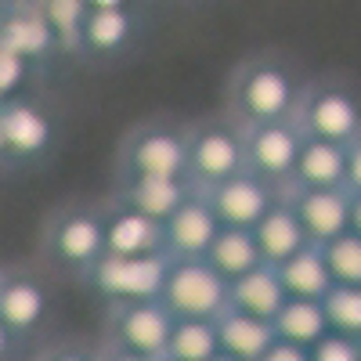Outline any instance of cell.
Wrapping results in <instances>:
<instances>
[{"instance_id": "cell-23", "label": "cell", "mask_w": 361, "mask_h": 361, "mask_svg": "<svg viewBox=\"0 0 361 361\" xmlns=\"http://www.w3.org/2000/svg\"><path fill=\"white\" fill-rule=\"evenodd\" d=\"M202 260L214 267L228 286H231L235 279L250 275L253 267L264 264V260H260V250H257V243H253V231H246V228H221L217 238H214V246L206 250Z\"/></svg>"}, {"instance_id": "cell-31", "label": "cell", "mask_w": 361, "mask_h": 361, "mask_svg": "<svg viewBox=\"0 0 361 361\" xmlns=\"http://www.w3.org/2000/svg\"><path fill=\"white\" fill-rule=\"evenodd\" d=\"M311 361H361V340L340 336V333H325L311 347Z\"/></svg>"}, {"instance_id": "cell-8", "label": "cell", "mask_w": 361, "mask_h": 361, "mask_svg": "<svg viewBox=\"0 0 361 361\" xmlns=\"http://www.w3.org/2000/svg\"><path fill=\"white\" fill-rule=\"evenodd\" d=\"M127 177H188V134L173 127H141L123 145Z\"/></svg>"}, {"instance_id": "cell-39", "label": "cell", "mask_w": 361, "mask_h": 361, "mask_svg": "<svg viewBox=\"0 0 361 361\" xmlns=\"http://www.w3.org/2000/svg\"><path fill=\"white\" fill-rule=\"evenodd\" d=\"M0 163H8V145H4V134H0Z\"/></svg>"}, {"instance_id": "cell-28", "label": "cell", "mask_w": 361, "mask_h": 361, "mask_svg": "<svg viewBox=\"0 0 361 361\" xmlns=\"http://www.w3.org/2000/svg\"><path fill=\"white\" fill-rule=\"evenodd\" d=\"M322 257H325L329 275H333V286L361 289V235L343 231L340 238L322 246Z\"/></svg>"}, {"instance_id": "cell-17", "label": "cell", "mask_w": 361, "mask_h": 361, "mask_svg": "<svg viewBox=\"0 0 361 361\" xmlns=\"http://www.w3.org/2000/svg\"><path fill=\"white\" fill-rule=\"evenodd\" d=\"M289 185L293 188H347V145H333V141L304 134Z\"/></svg>"}, {"instance_id": "cell-34", "label": "cell", "mask_w": 361, "mask_h": 361, "mask_svg": "<svg viewBox=\"0 0 361 361\" xmlns=\"http://www.w3.org/2000/svg\"><path fill=\"white\" fill-rule=\"evenodd\" d=\"M40 361H102V357H94V354H87V350H76V347H58V350L44 354Z\"/></svg>"}, {"instance_id": "cell-14", "label": "cell", "mask_w": 361, "mask_h": 361, "mask_svg": "<svg viewBox=\"0 0 361 361\" xmlns=\"http://www.w3.org/2000/svg\"><path fill=\"white\" fill-rule=\"evenodd\" d=\"M47 289L40 279L22 275V271H0V322L11 336L37 333L47 318Z\"/></svg>"}, {"instance_id": "cell-41", "label": "cell", "mask_w": 361, "mask_h": 361, "mask_svg": "<svg viewBox=\"0 0 361 361\" xmlns=\"http://www.w3.org/2000/svg\"><path fill=\"white\" fill-rule=\"evenodd\" d=\"M15 4H40V0H15Z\"/></svg>"}, {"instance_id": "cell-21", "label": "cell", "mask_w": 361, "mask_h": 361, "mask_svg": "<svg viewBox=\"0 0 361 361\" xmlns=\"http://www.w3.org/2000/svg\"><path fill=\"white\" fill-rule=\"evenodd\" d=\"M217 340H221V354H231L238 361H260L279 336H275V325L271 322L228 307L217 318Z\"/></svg>"}, {"instance_id": "cell-26", "label": "cell", "mask_w": 361, "mask_h": 361, "mask_svg": "<svg viewBox=\"0 0 361 361\" xmlns=\"http://www.w3.org/2000/svg\"><path fill=\"white\" fill-rule=\"evenodd\" d=\"M221 354L217 322L173 318V333L166 343V361H214Z\"/></svg>"}, {"instance_id": "cell-36", "label": "cell", "mask_w": 361, "mask_h": 361, "mask_svg": "<svg viewBox=\"0 0 361 361\" xmlns=\"http://www.w3.org/2000/svg\"><path fill=\"white\" fill-rule=\"evenodd\" d=\"M90 11H116V8H130V0H87Z\"/></svg>"}, {"instance_id": "cell-13", "label": "cell", "mask_w": 361, "mask_h": 361, "mask_svg": "<svg viewBox=\"0 0 361 361\" xmlns=\"http://www.w3.org/2000/svg\"><path fill=\"white\" fill-rule=\"evenodd\" d=\"M202 195H206L209 206H214L221 228H246V231H253L257 221L279 202L267 180H260V177L250 173V170L235 173L231 180H224V185L209 188V192H202Z\"/></svg>"}, {"instance_id": "cell-40", "label": "cell", "mask_w": 361, "mask_h": 361, "mask_svg": "<svg viewBox=\"0 0 361 361\" xmlns=\"http://www.w3.org/2000/svg\"><path fill=\"white\" fill-rule=\"evenodd\" d=\"M214 361H238V357H231V354H217Z\"/></svg>"}, {"instance_id": "cell-30", "label": "cell", "mask_w": 361, "mask_h": 361, "mask_svg": "<svg viewBox=\"0 0 361 361\" xmlns=\"http://www.w3.org/2000/svg\"><path fill=\"white\" fill-rule=\"evenodd\" d=\"M29 73H33V66H29L25 58L11 54L8 47H0V105L15 102V98H25L22 90L29 83Z\"/></svg>"}, {"instance_id": "cell-37", "label": "cell", "mask_w": 361, "mask_h": 361, "mask_svg": "<svg viewBox=\"0 0 361 361\" xmlns=\"http://www.w3.org/2000/svg\"><path fill=\"white\" fill-rule=\"evenodd\" d=\"M350 231L361 235V195H350Z\"/></svg>"}, {"instance_id": "cell-2", "label": "cell", "mask_w": 361, "mask_h": 361, "mask_svg": "<svg viewBox=\"0 0 361 361\" xmlns=\"http://www.w3.org/2000/svg\"><path fill=\"white\" fill-rule=\"evenodd\" d=\"M159 300L173 318L217 322L231 307V286L206 260H170Z\"/></svg>"}, {"instance_id": "cell-7", "label": "cell", "mask_w": 361, "mask_h": 361, "mask_svg": "<svg viewBox=\"0 0 361 361\" xmlns=\"http://www.w3.org/2000/svg\"><path fill=\"white\" fill-rule=\"evenodd\" d=\"M109 333H112V347L163 361L173 333V314L163 307V300L109 304Z\"/></svg>"}, {"instance_id": "cell-22", "label": "cell", "mask_w": 361, "mask_h": 361, "mask_svg": "<svg viewBox=\"0 0 361 361\" xmlns=\"http://www.w3.org/2000/svg\"><path fill=\"white\" fill-rule=\"evenodd\" d=\"M137 40V18L130 8H116V11H90L83 25V54L94 58H116L130 51Z\"/></svg>"}, {"instance_id": "cell-20", "label": "cell", "mask_w": 361, "mask_h": 361, "mask_svg": "<svg viewBox=\"0 0 361 361\" xmlns=\"http://www.w3.org/2000/svg\"><path fill=\"white\" fill-rule=\"evenodd\" d=\"M286 300L289 293L279 279V267H271V264H260L250 275L231 282V307L243 314H253V318H264V322H275Z\"/></svg>"}, {"instance_id": "cell-19", "label": "cell", "mask_w": 361, "mask_h": 361, "mask_svg": "<svg viewBox=\"0 0 361 361\" xmlns=\"http://www.w3.org/2000/svg\"><path fill=\"white\" fill-rule=\"evenodd\" d=\"M253 243H257V250H260V260L271 264V267L286 264L293 253H300L304 246H311L289 202H275V206H271L267 214L257 221Z\"/></svg>"}, {"instance_id": "cell-25", "label": "cell", "mask_w": 361, "mask_h": 361, "mask_svg": "<svg viewBox=\"0 0 361 361\" xmlns=\"http://www.w3.org/2000/svg\"><path fill=\"white\" fill-rule=\"evenodd\" d=\"M271 325H275L279 340L307 347V350L329 333V318H325L322 300H286Z\"/></svg>"}, {"instance_id": "cell-9", "label": "cell", "mask_w": 361, "mask_h": 361, "mask_svg": "<svg viewBox=\"0 0 361 361\" xmlns=\"http://www.w3.org/2000/svg\"><path fill=\"white\" fill-rule=\"evenodd\" d=\"M300 141L304 130L296 127V119L286 123H260V127H243V148H246V170L257 173L267 185L293 177Z\"/></svg>"}, {"instance_id": "cell-1", "label": "cell", "mask_w": 361, "mask_h": 361, "mask_svg": "<svg viewBox=\"0 0 361 361\" xmlns=\"http://www.w3.org/2000/svg\"><path fill=\"white\" fill-rule=\"evenodd\" d=\"M304 87L296 83L293 69L275 58H253L231 80V105L243 127L260 123H286L296 116Z\"/></svg>"}, {"instance_id": "cell-33", "label": "cell", "mask_w": 361, "mask_h": 361, "mask_svg": "<svg viewBox=\"0 0 361 361\" xmlns=\"http://www.w3.org/2000/svg\"><path fill=\"white\" fill-rule=\"evenodd\" d=\"M260 361H311V350L296 347V343H286V340H275Z\"/></svg>"}, {"instance_id": "cell-27", "label": "cell", "mask_w": 361, "mask_h": 361, "mask_svg": "<svg viewBox=\"0 0 361 361\" xmlns=\"http://www.w3.org/2000/svg\"><path fill=\"white\" fill-rule=\"evenodd\" d=\"M40 15L47 18L51 33L58 40V51H83V25H87V0H40Z\"/></svg>"}, {"instance_id": "cell-3", "label": "cell", "mask_w": 361, "mask_h": 361, "mask_svg": "<svg viewBox=\"0 0 361 361\" xmlns=\"http://www.w3.org/2000/svg\"><path fill=\"white\" fill-rule=\"evenodd\" d=\"M170 271V257H102L87 271V282L109 304H137V300H159Z\"/></svg>"}, {"instance_id": "cell-4", "label": "cell", "mask_w": 361, "mask_h": 361, "mask_svg": "<svg viewBox=\"0 0 361 361\" xmlns=\"http://www.w3.org/2000/svg\"><path fill=\"white\" fill-rule=\"evenodd\" d=\"M293 119L307 137L350 145L361 134V102L354 90L340 83H314V87H304Z\"/></svg>"}, {"instance_id": "cell-32", "label": "cell", "mask_w": 361, "mask_h": 361, "mask_svg": "<svg viewBox=\"0 0 361 361\" xmlns=\"http://www.w3.org/2000/svg\"><path fill=\"white\" fill-rule=\"evenodd\" d=\"M347 192L361 195V134L347 145Z\"/></svg>"}, {"instance_id": "cell-5", "label": "cell", "mask_w": 361, "mask_h": 361, "mask_svg": "<svg viewBox=\"0 0 361 361\" xmlns=\"http://www.w3.org/2000/svg\"><path fill=\"white\" fill-rule=\"evenodd\" d=\"M246 170L243 130L228 123H206L188 130V180L199 192H209Z\"/></svg>"}, {"instance_id": "cell-11", "label": "cell", "mask_w": 361, "mask_h": 361, "mask_svg": "<svg viewBox=\"0 0 361 361\" xmlns=\"http://www.w3.org/2000/svg\"><path fill=\"white\" fill-rule=\"evenodd\" d=\"M289 206L311 246H325L350 231V192L347 188H293Z\"/></svg>"}, {"instance_id": "cell-42", "label": "cell", "mask_w": 361, "mask_h": 361, "mask_svg": "<svg viewBox=\"0 0 361 361\" xmlns=\"http://www.w3.org/2000/svg\"><path fill=\"white\" fill-rule=\"evenodd\" d=\"M0 18H4V8H0Z\"/></svg>"}, {"instance_id": "cell-10", "label": "cell", "mask_w": 361, "mask_h": 361, "mask_svg": "<svg viewBox=\"0 0 361 361\" xmlns=\"http://www.w3.org/2000/svg\"><path fill=\"white\" fill-rule=\"evenodd\" d=\"M0 134L8 145V159L33 163L44 159L54 145V119L33 98H15L0 105Z\"/></svg>"}, {"instance_id": "cell-35", "label": "cell", "mask_w": 361, "mask_h": 361, "mask_svg": "<svg viewBox=\"0 0 361 361\" xmlns=\"http://www.w3.org/2000/svg\"><path fill=\"white\" fill-rule=\"evenodd\" d=\"M102 361H152V357H141V354H130V350L112 347V350H105V354H102Z\"/></svg>"}, {"instance_id": "cell-29", "label": "cell", "mask_w": 361, "mask_h": 361, "mask_svg": "<svg viewBox=\"0 0 361 361\" xmlns=\"http://www.w3.org/2000/svg\"><path fill=\"white\" fill-rule=\"evenodd\" d=\"M322 307H325V318H329V333L361 340V289L333 286L329 296L322 300Z\"/></svg>"}, {"instance_id": "cell-38", "label": "cell", "mask_w": 361, "mask_h": 361, "mask_svg": "<svg viewBox=\"0 0 361 361\" xmlns=\"http://www.w3.org/2000/svg\"><path fill=\"white\" fill-rule=\"evenodd\" d=\"M11 343H15V336L4 329V322H0V361H4V357L11 354Z\"/></svg>"}, {"instance_id": "cell-15", "label": "cell", "mask_w": 361, "mask_h": 361, "mask_svg": "<svg viewBox=\"0 0 361 361\" xmlns=\"http://www.w3.org/2000/svg\"><path fill=\"white\" fill-rule=\"evenodd\" d=\"M0 47L25 58L29 66H40L58 51V40L37 4H11L0 18Z\"/></svg>"}, {"instance_id": "cell-43", "label": "cell", "mask_w": 361, "mask_h": 361, "mask_svg": "<svg viewBox=\"0 0 361 361\" xmlns=\"http://www.w3.org/2000/svg\"><path fill=\"white\" fill-rule=\"evenodd\" d=\"M163 361H166V357H163Z\"/></svg>"}, {"instance_id": "cell-18", "label": "cell", "mask_w": 361, "mask_h": 361, "mask_svg": "<svg viewBox=\"0 0 361 361\" xmlns=\"http://www.w3.org/2000/svg\"><path fill=\"white\" fill-rule=\"evenodd\" d=\"M166 253L163 224L119 206L105 214V257H156Z\"/></svg>"}, {"instance_id": "cell-12", "label": "cell", "mask_w": 361, "mask_h": 361, "mask_svg": "<svg viewBox=\"0 0 361 361\" xmlns=\"http://www.w3.org/2000/svg\"><path fill=\"white\" fill-rule=\"evenodd\" d=\"M221 231V221L202 192L188 195L163 224V246L170 260H202Z\"/></svg>"}, {"instance_id": "cell-6", "label": "cell", "mask_w": 361, "mask_h": 361, "mask_svg": "<svg viewBox=\"0 0 361 361\" xmlns=\"http://www.w3.org/2000/svg\"><path fill=\"white\" fill-rule=\"evenodd\" d=\"M44 253L66 271L87 275L105 257V214L94 209H69L54 217L44 235Z\"/></svg>"}, {"instance_id": "cell-16", "label": "cell", "mask_w": 361, "mask_h": 361, "mask_svg": "<svg viewBox=\"0 0 361 361\" xmlns=\"http://www.w3.org/2000/svg\"><path fill=\"white\" fill-rule=\"evenodd\" d=\"M195 192L199 188L188 177H127L123 206L148 217V221H156V224H166L173 217V209Z\"/></svg>"}, {"instance_id": "cell-24", "label": "cell", "mask_w": 361, "mask_h": 361, "mask_svg": "<svg viewBox=\"0 0 361 361\" xmlns=\"http://www.w3.org/2000/svg\"><path fill=\"white\" fill-rule=\"evenodd\" d=\"M279 279L289 293V300H325L333 289V275L325 267L322 246H304L286 264H279Z\"/></svg>"}]
</instances>
